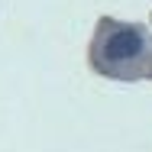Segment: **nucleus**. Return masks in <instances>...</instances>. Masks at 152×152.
<instances>
[{
  "label": "nucleus",
  "mask_w": 152,
  "mask_h": 152,
  "mask_svg": "<svg viewBox=\"0 0 152 152\" xmlns=\"http://www.w3.org/2000/svg\"><path fill=\"white\" fill-rule=\"evenodd\" d=\"M139 49H142L139 32H133V29H120V32H113V36L107 39L104 55H107L110 61H126V58H133V55H139Z\"/></svg>",
  "instance_id": "f257e3e1"
}]
</instances>
